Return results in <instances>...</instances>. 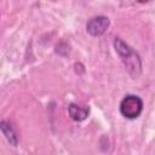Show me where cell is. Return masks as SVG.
I'll return each mask as SVG.
<instances>
[{"instance_id":"cell-1","label":"cell","mask_w":155,"mask_h":155,"mask_svg":"<svg viewBox=\"0 0 155 155\" xmlns=\"http://www.w3.org/2000/svg\"><path fill=\"white\" fill-rule=\"evenodd\" d=\"M114 48L116 53L120 56L127 73L132 78H138L142 71V61H140L139 54L131 46H128L125 41H122L120 38H115Z\"/></svg>"},{"instance_id":"cell-2","label":"cell","mask_w":155,"mask_h":155,"mask_svg":"<svg viewBox=\"0 0 155 155\" xmlns=\"http://www.w3.org/2000/svg\"><path fill=\"white\" fill-rule=\"evenodd\" d=\"M119 109L124 117L130 120L137 119L143 111V101L136 94H127L121 99Z\"/></svg>"},{"instance_id":"cell-3","label":"cell","mask_w":155,"mask_h":155,"mask_svg":"<svg viewBox=\"0 0 155 155\" xmlns=\"http://www.w3.org/2000/svg\"><path fill=\"white\" fill-rule=\"evenodd\" d=\"M110 25V21L105 16H96L92 17L86 23V31L91 36H101L103 35Z\"/></svg>"},{"instance_id":"cell-4","label":"cell","mask_w":155,"mask_h":155,"mask_svg":"<svg viewBox=\"0 0 155 155\" xmlns=\"http://www.w3.org/2000/svg\"><path fill=\"white\" fill-rule=\"evenodd\" d=\"M68 113H69V116L74 120V121H84L87 119L88 116V108L84 107V105H79V104H75V103H71L69 104L68 107Z\"/></svg>"},{"instance_id":"cell-5","label":"cell","mask_w":155,"mask_h":155,"mask_svg":"<svg viewBox=\"0 0 155 155\" xmlns=\"http://www.w3.org/2000/svg\"><path fill=\"white\" fill-rule=\"evenodd\" d=\"M0 131L2 132V134L5 136V138L10 143V145L17 147V144H18V137H17V134H16V132H15V130L11 126L10 122H7L5 120L0 121Z\"/></svg>"},{"instance_id":"cell-6","label":"cell","mask_w":155,"mask_h":155,"mask_svg":"<svg viewBox=\"0 0 155 155\" xmlns=\"http://www.w3.org/2000/svg\"><path fill=\"white\" fill-rule=\"evenodd\" d=\"M136 1H138V2H140V4H145V2H148V1H150V0H136Z\"/></svg>"}]
</instances>
